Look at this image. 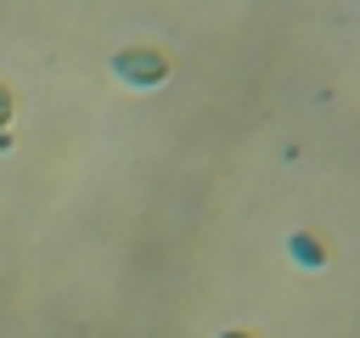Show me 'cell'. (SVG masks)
Listing matches in <instances>:
<instances>
[{"mask_svg": "<svg viewBox=\"0 0 360 338\" xmlns=\"http://www.w3.org/2000/svg\"><path fill=\"white\" fill-rule=\"evenodd\" d=\"M112 68H118V79H124V84H135V90H152V84H163V79H169V56H163V51H152V45L118 51V56H112Z\"/></svg>", "mask_w": 360, "mask_h": 338, "instance_id": "6da1fadb", "label": "cell"}, {"mask_svg": "<svg viewBox=\"0 0 360 338\" xmlns=\"http://www.w3.org/2000/svg\"><path fill=\"white\" fill-rule=\"evenodd\" d=\"M292 254H298V259H309V265H326V242H321V237H309V231H304V237H292Z\"/></svg>", "mask_w": 360, "mask_h": 338, "instance_id": "7a4b0ae2", "label": "cell"}, {"mask_svg": "<svg viewBox=\"0 0 360 338\" xmlns=\"http://www.w3.org/2000/svg\"><path fill=\"white\" fill-rule=\"evenodd\" d=\"M6 124H11V84L0 79V135H6Z\"/></svg>", "mask_w": 360, "mask_h": 338, "instance_id": "3957f363", "label": "cell"}, {"mask_svg": "<svg viewBox=\"0 0 360 338\" xmlns=\"http://www.w3.org/2000/svg\"><path fill=\"white\" fill-rule=\"evenodd\" d=\"M219 338H253V332H219Z\"/></svg>", "mask_w": 360, "mask_h": 338, "instance_id": "277c9868", "label": "cell"}]
</instances>
